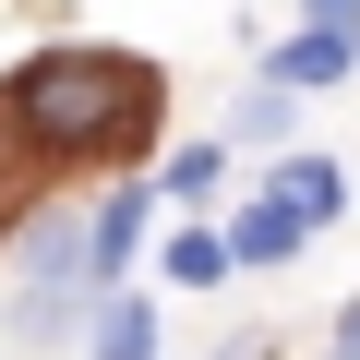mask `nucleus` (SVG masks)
Wrapping results in <instances>:
<instances>
[{
	"label": "nucleus",
	"instance_id": "nucleus-1",
	"mask_svg": "<svg viewBox=\"0 0 360 360\" xmlns=\"http://www.w3.org/2000/svg\"><path fill=\"white\" fill-rule=\"evenodd\" d=\"M168 120V72L144 49L108 37H49L0 72V156L25 180H84V168H132Z\"/></svg>",
	"mask_w": 360,
	"mask_h": 360
},
{
	"label": "nucleus",
	"instance_id": "nucleus-2",
	"mask_svg": "<svg viewBox=\"0 0 360 360\" xmlns=\"http://www.w3.org/2000/svg\"><path fill=\"white\" fill-rule=\"evenodd\" d=\"M13 288H0V336L13 348H49L60 324H84V300H96V264H84V217L72 205H25L13 217Z\"/></svg>",
	"mask_w": 360,
	"mask_h": 360
},
{
	"label": "nucleus",
	"instance_id": "nucleus-3",
	"mask_svg": "<svg viewBox=\"0 0 360 360\" xmlns=\"http://www.w3.org/2000/svg\"><path fill=\"white\" fill-rule=\"evenodd\" d=\"M360 72V25H288L276 49H264V84H288V96H324V84H348Z\"/></svg>",
	"mask_w": 360,
	"mask_h": 360
},
{
	"label": "nucleus",
	"instance_id": "nucleus-4",
	"mask_svg": "<svg viewBox=\"0 0 360 360\" xmlns=\"http://www.w3.org/2000/svg\"><path fill=\"white\" fill-rule=\"evenodd\" d=\"M217 240H229V276H276V264H300V252H312V217H300V205H276V193H252Z\"/></svg>",
	"mask_w": 360,
	"mask_h": 360
},
{
	"label": "nucleus",
	"instance_id": "nucleus-5",
	"mask_svg": "<svg viewBox=\"0 0 360 360\" xmlns=\"http://www.w3.org/2000/svg\"><path fill=\"white\" fill-rule=\"evenodd\" d=\"M144 229H156V180H108V205L84 217V264H96V288L144 264Z\"/></svg>",
	"mask_w": 360,
	"mask_h": 360
},
{
	"label": "nucleus",
	"instance_id": "nucleus-6",
	"mask_svg": "<svg viewBox=\"0 0 360 360\" xmlns=\"http://www.w3.org/2000/svg\"><path fill=\"white\" fill-rule=\"evenodd\" d=\"M264 193H276V205H300V217H312V240H324V229L348 217V168H336L324 144H276V168H264Z\"/></svg>",
	"mask_w": 360,
	"mask_h": 360
},
{
	"label": "nucleus",
	"instance_id": "nucleus-7",
	"mask_svg": "<svg viewBox=\"0 0 360 360\" xmlns=\"http://www.w3.org/2000/svg\"><path fill=\"white\" fill-rule=\"evenodd\" d=\"M84 360H156V300L108 276V288L84 300Z\"/></svg>",
	"mask_w": 360,
	"mask_h": 360
},
{
	"label": "nucleus",
	"instance_id": "nucleus-8",
	"mask_svg": "<svg viewBox=\"0 0 360 360\" xmlns=\"http://www.w3.org/2000/svg\"><path fill=\"white\" fill-rule=\"evenodd\" d=\"M217 193H229V132H193V144L156 168V205H180V217H205Z\"/></svg>",
	"mask_w": 360,
	"mask_h": 360
},
{
	"label": "nucleus",
	"instance_id": "nucleus-9",
	"mask_svg": "<svg viewBox=\"0 0 360 360\" xmlns=\"http://www.w3.org/2000/svg\"><path fill=\"white\" fill-rule=\"evenodd\" d=\"M156 276L168 288H229V240L205 217H180V229H156Z\"/></svg>",
	"mask_w": 360,
	"mask_h": 360
},
{
	"label": "nucleus",
	"instance_id": "nucleus-10",
	"mask_svg": "<svg viewBox=\"0 0 360 360\" xmlns=\"http://www.w3.org/2000/svg\"><path fill=\"white\" fill-rule=\"evenodd\" d=\"M288 132H300V96L252 72V84H240V108H229V144H288Z\"/></svg>",
	"mask_w": 360,
	"mask_h": 360
},
{
	"label": "nucleus",
	"instance_id": "nucleus-11",
	"mask_svg": "<svg viewBox=\"0 0 360 360\" xmlns=\"http://www.w3.org/2000/svg\"><path fill=\"white\" fill-rule=\"evenodd\" d=\"M324 360H360V300H336V324H324Z\"/></svg>",
	"mask_w": 360,
	"mask_h": 360
},
{
	"label": "nucleus",
	"instance_id": "nucleus-12",
	"mask_svg": "<svg viewBox=\"0 0 360 360\" xmlns=\"http://www.w3.org/2000/svg\"><path fill=\"white\" fill-rule=\"evenodd\" d=\"M300 25H360V0H300Z\"/></svg>",
	"mask_w": 360,
	"mask_h": 360
}]
</instances>
